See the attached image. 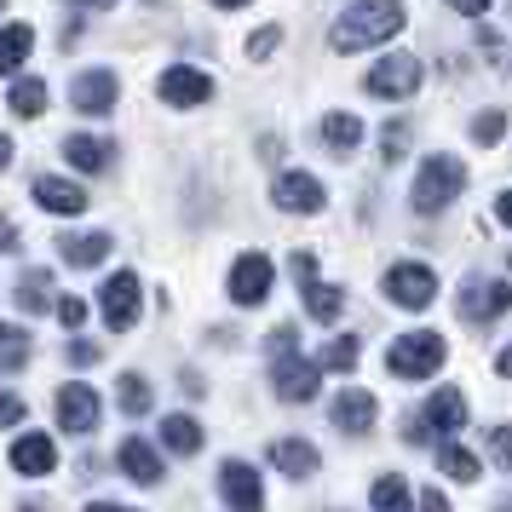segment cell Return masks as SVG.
<instances>
[{"label": "cell", "mask_w": 512, "mask_h": 512, "mask_svg": "<svg viewBox=\"0 0 512 512\" xmlns=\"http://www.w3.org/2000/svg\"><path fill=\"white\" fill-rule=\"evenodd\" d=\"M403 29V0H351L346 18H334V52H369Z\"/></svg>", "instance_id": "6da1fadb"}, {"label": "cell", "mask_w": 512, "mask_h": 512, "mask_svg": "<svg viewBox=\"0 0 512 512\" xmlns=\"http://www.w3.org/2000/svg\"><path fill=\"white\" fill-rule=\"evenodd\" d=\"M461 190H466V162L461 156H426V167H420V179H415V208L420 213H443Z\"/></svg>", "instance_id": "7a4b0ae2"}, {"label": "cell", "mask_w": 512, "mask_h": 512, "mask_svg": "<svg viewBox=\"0 0 512 512\" xmlns=\"http://www.w3.org/2000/svg\"><path fill=\"white\" fill-rule=\"evenodd\" d=\"M386 369H392L397 380H426V374H438L443 369V334L420 328V334L392 340V351H386Z\"/></svg>", "instance_id": "3957f363"}, {"label": "cell", "mask_w": 512, "mask_h": 512, "mask_svg": "<svg viewBox=\"0 0 512 512\" xmlns=\"http://www.w3.org/2000/svg\"><path fill=\"white\" fill-rule=\"evenodd\" d=\"M386 300L403 305V311H426V305L438 300V271L432 265H415V259H403L386 271Z\"/></svg>", "instance_id": "277c9868"}, {"label": "cell", "mask_w": 512, "mask_h": 512, "mask_svg": "<svg viewBox=\"0 0 512 512\" xmlns=\"http://www.w3.org/2000/svg\"><path fill=\"white\" fill-rule=\"evenodd\" d=\"M420 81H426V70H420V58H409V52H392V58H380L363 75V87L374 98H409V93H420Z\"/></svg>", "instance_id": "5b68a950"}, {"label": "cell", "mask_w": 512, "mask_h": 512, "mask_svg": "<svg viewBox=\"0 0 512 512\" xmlns=\"http://www.w3.org/2000/svg\"><path fill=\"white\" fill-rule=\"evenodd\" d=\"M461 426H466V397L455 392V386H443V392H432V403H426V415L415 420V432H409V443L449 438V432H461Z\"/></svg>", "instance_id": "8992f818"}, {"label": "cell", "mask_w": 512, "mask_h": 512, "mask_svg": "<svg viewBox=\"0 0 512 512\" xmlns=\"http://www.w3.org/2000/svg\"><path fill=\"white\" fill-rule=\"evenodd\" d=\"M98 305H104V323L116 328V334H127V328L139 323V305H144V288L133 271H116V277L104 282V294H98Z\"/></svg>", "instance_id": "52a82bcc"}, {"label": "cell", "mask_w": 512, "mask_h": 512, "mask_svg": "<svg viewBox=\"0 0 512 512\" xmlns=\"http://www.w3.org/2000/svg\"><path fill=\"white\" fill-rule=\"evenodd\" d=\"M271 386H277L282 403H311V397H317V363H305L300 346H294V351H277Z\"/></svg>", "instance_id": "ba28073f"}, {"label": "cell", "mask_w": 512, "mask_h": 512, "mask_svg": "<svg viewBox=\"0 0 512 512\" xmlns=\"http://www.w3.org/2000/svg\"><path fill=\"white\" fill-rule=\"evenodd\" d=\"M121 98V81L110 70H81L70 81V104L81 110V116H110Z\"/></svg>", "instance_id": "9c48e42d"}, {"label": "cell", "mask_w": 512, "mask_h": 512, "mask_svg": "<svg viewBox=\"0 0 512 512\" xmlns=\"http://www.w3.org/2000/svg\"><path fill=\"white\" fill-rule=\"evenodd\" d=\"M219 495L231 512H265V489H259V472L248 461H225L219 466Z\"/></svg>", "instance_id": "30bf717a"}, {"label": "cell", "mask_w": 512, "mask_h": 512, "mask_svg": "<svg viewBox=\"0 0 512 512\" xmlns=\"http://www.w3.org/2000/svg\"><path fill=\"white\" fill-rule=\"evenodd\" d=\"M501 311H512V282L466 277V288H461V317L466 323H489V317H501Z\"/></svg>", "instance_id": "8fae6325"}, {"label": "cell", "mask_w": 512, "mask_h": 512, "mask_svg": "<svg viewBox=\"0 0 512 512\" xmlns=\"http://www.w3.org/2000/svg\"><path fill=\"white\" fill-rule=\"evenodd\" d=\"M156 93H162L173 110H196V104H208L213 98V81L202 70H190V64H173V70H162Z\"/></svg>", "instance_id": "7c38bea8"}, {"label": "cell", "mask_w": 512, "mask_h": 512, "mask_svg": "<svg viewBox=\"0 0 512 512\" xmlns=\"http://www.w3.org/2000/svg\"><path fill=\"white\" fill-rule=\"evenodd\" d=\"M271 282H277L271 259H265V254H242L231 265V300L236 305H259L265 294H271Z\"/></svg>", "instance_id": "4fadbf2b"}, {"label": "cell", "mask_w": 512, "mask_h": 512, "mask_svg": "<svg viewBox=\"0 0 512 512\" xmlns=\"http://www.w3.org/2000/svg\"><path fill=\"white\" fill-rule=\"evenodd\" d=\"M98 415H104V403H98L93 386H64V392H58V426H64V432H81V438H87L98 426Z\"/></svg>", "instance_id": "5bb4252c"}, {"label": "cell", "mask_w": 512, "mask_h": 512, "mask_svg": "<svg viewBox=\"0 0 512 512\" xmlns=\"http://www.w3.org/2000/svg\"><path fill=\"white\" fill-rule=\"evenodd\" d=\"M328 202L323 179H311V173H282L277 179V208L282 213H317Z\"/></svg>", "instance_id": "9a60e30c"}, {"label": "cell", "mask_w": 512, "mask_h": 512, "mask_svg": "<svg viewBox=\"0 0 512 512\" xmlns=\"http://www.w3.org/2000/svg\"><path fill=\"white\" fill-rule=\"evenodd\" d=\"M374 415H380V403H374V392H363V386H346V392L334 397V426L340 432H369L374 426Z\"/></svg>", "instance_id": "2e32d148"}, {"label": "cell", "mask_w": 512, "mask_h": 512, "mask_svg": "<svg viewBox=\"0 0 512 512\" xmlns=\"http://www.w3.org/2000/svg\"><path fill=\"white\" fill-rule=\"evenodd\" d=\"M12 466L24 472V478H47L52 466H58V443L47 432H24V438L12 443Z\"/></svg>", "instance_id": "e0dca14e"}, {"label": "cell", "mask_w": 512, "mask_h": 512, "mask_svg": "<svg viewBox=\"0 0 512 512\" xmlns=\"http://www.w3.org/2000/svg\"><path fill=\"white\" fill-rule=\"evenodd\" d=\"M271 466H277L282 478H294V484H305V478H317V449H311V443L305 438H277L271 443Z\"/></svg>", "instance_id": "ac0fdd59"}, {"label": "cell", "mask_w": 512, "mask_h": 512, "mask_svg": "<svg viewBox=\"0 0 512 512\" xmlns=\"http://www.w3.org/2000/svg\"><path fill=\"white\" fill-rule=\"evenodd\" d=\"M116 461H121V472H127L133 484H144V489H150V484H162V478H167L162 455H156V449H150L144 438H127V443H121V455H116Z\"/></svg>", "instance_id": "d6986e66"}, {"label": "cell", "mask_w": 512, "mask_h": 512, "mask_svg": "<svg viewBox=\"0 0 512 512\" xmlns=\"http://www.w3.org/2000/svg\"><path fill=\"white\" fill-rule=\"evenodd\" d=\"M110 236L104 231H87V236H58V254H64V265H75V271H87V265H104L110 259Z\"/></svg>", "instance_id": "ffe728a7"}, {"label": "cell", "mask_w": 512, "mask_h": 512, "mask_svg": "<svg viewBox=\"0 0 512 512\" xmlns=\"http://www.w3.org/2000/svg\"><path fill=\"white\" fill-rule=\"evenodd\" d=\"M35 202L47 213H81L87 208V190L70 185V179H35Z\"/></svg>", "instance_id": "44dd1931"}, {"label": "cell", "mask_w": 512, "mask_h": 512, "mask_svg": "<svg viewBox=\"0 0 512 512\" xmlns=\"http://www.w3.org/2000/svg\"><path fill=\"white\" fill-rule=\"evenodd\" d=\"M64 156H70V167H81V173H104L110 156H116V144L87 139V133H70V139H64Z\"/></svg>", "instance_id": "7402d4cb"}, {"label": "cell", "mask_w": 512, "mask_h": 512, "mask_svg": "<svg viewBox=\"0 0 512 512\" xmlns=\"http://www.w3.org/2000/svg\"><path fill=\"white\" fill-rule=\"evenodd\" d=\"M323 144L328 150H340V156L357 150V144H363V121L351 116V110H328L323 116Z\"/></svg>", "instance_id": "603a6c76"}, {"label": "cell", "mask_w": 512, "mask_h": 512, "mask_svg": "<svg viewBox=\"0 0 512 512\" xmlns=\"http://www.w3.org/2000/svg\"><path fill=\"white\" fill-rule=\"evenodd\" d=\"M6 110H12V116H24V121L47 116V81H35V75H24V81L12 87V98H6Z\"/></svg>", "instance_id": "cb8c5ba5"}, {"label": "cell", "mask_w": 512, "mask_h": 512, "mask_svg": "<svg viewBox=\"0 0 512 512\" xmlns=\"http://www.w3.org/2000/svg\"><path fill=\"white\" fill-rule=\"evenodd\" d=\"M305 311H311L317 323H334V317L346 311V294L328 288V282H317V277H305Z\"/></svg>", "instance_id": "d4e9b609"}, {"label": "cell", "mask_w": 512, "mask_h": 512, "mask_svg": "<svg viewBox=\"0 0 512 512\" xmlns=\"http://www.w3.org/2000/svg\"><path fill=\"white\" fill-rule=\"evenodd\" d=\"M29 47H35V29L29 24L0 29V75H18V64L29 58Z\"/></svg>", "instance_id": "484cf974"}, {"label": "cell", "mask_w": 512, "mask_h": 512, "mask_svg": "<svg viewBox=\"0 0 512 512\" xmlns=\"http://www.w3.org/2000/svg\"><path fill=\"white\" fill-rule=\"evenodd\" d=\"M162 443L173 449V455H196V449H202V426H196L190 415H167L162 420Z\"/></svg>", "instance_id": "4316f807"}, {"label": "cell", "mask_w": 512, "mask_h": 512, "mask_svg": "<svg viewBox=\"0 0 512 512\" xmlns=\"http://www.w3.org/2000/svg\"><path fill=\"white\" fill-rule=\"evenodd\" d=\"M29 351H35V346H29L24 328H18V323H0V374H18L29 363Z\"/></svg>", "instance_id": "83f0119b"}, {"label": "cell", "mask_w": 512, "mask_h": 512, "mask_svg": "<svg viewBox=\"0 0 512 512\" xmlns=\"http://www.w3.org/2000/svg\"><path fill=\"white\" fill-rule=\"evenodd\" d=\"M369 507L374 512H409V484H403V478H392V472H386V478H374Z\"/></svg>", "instance_id": "f1b7e54d"}, {"label": "cell", "mask_w": 512, "mask_h": 512, "mask_svg": "<svg viewBox=\"0 0 512 512\" xmlns=\"http://www.w3.org/2000/svg\"><path fill=\"white\" fill-rule=\"evenodd\" d=\"M438 466L449 472V478H461V484H472V478L484 472V461H478L472 449H461V443H443V449H438Z\"/></svg>", "instance_id": "f546056e"}, {"label": "cell", "mask_w": 512, "mask_h": 512, "mask_svg": "<svg viewBox=\"0 0 512 512\" xmlns=\"http://www.w3.org/2000/svg\"><path fill=\"white\" fill-rule=\"evenodd\" d=\"M18 305H24V311H47L52 305V277L47 271H24V277H18Z\"/></svg>", "instance_id": "4dcf8cb0"}, {"label": "cell", "mask_w": 512, "mask_h": 512, "mask_svg": "<svg viewBox=\"0 0 512 512\" xmlns=\"http://www.w3.org/2000/svg\"><path fill=\"white\" fill-rule=\"evenodd\" d=\"M116 403H121V415H150V380L144 374H121Z\"/></svg>", "instance_id": "1f68e13d"}, {"label": "cell", "mask_w": 512, "mask_h": 512, "mask_svg": "<svg viewBox=\"0 0 512 512\" xmlns=\"http://www.w3.org/2000/svg\"><path fill=\"white\" fill-rule=\"evenodd\" d=\"M357 357H363V346H357V340H351V334H340V340H328L323 346V357H317V369H357Z\"/></svg>", "instance_id": "d6a6232c"}, {"label": "cell", "mask_w": 512, "mask_h": 512, "mask_svg": "<svg viewBox=\"0 0 512 512\" xmlns=\"http://www.w3.org/2000/svg\"><path fill=\"white\" fill-rule=\"evenodd\" d=\"M501 133H507V116L501 110H484V116L472 121V144H495Z\"/></svg>", "instance_id": "836d02e7"}, {"label": "cell", "mask_w": 512, "mask_h": 512, "mask_svg": "<svg viewBox=\"0 0 512 512\" xmlns=\"http://www.w3.org/2000/svg\"><path fill=\"white\" fill-rule=\"evenodd\" d=\"M277 41H282V29H277V24H265L254 41H248V58H254V64H259V58H271V52H277Z\"/></svg>", "instance_id": "e575fe53"}, {"label": "cell", "mask_w": 512, "mask_h": 512, "mask_svg": "<svg viewBox=\"0 0 512 512\" xmlns=\"http://www.w3.org/2000/svg\"><path fill=\"white\" fill-rule=\"evenodd\" d=\"M403 144H409V127H403V121H392V127H386V139H380L386 162H403Z\"/></svg>", "instance_id": "d590c367"}, {"label": "cell", "mask_w": 512, "mask_h": 512, "mask_svg": "<svg viewBox=\"0 0 512 512\" xmlns=\"http://www.w3.org/2000/svg\"><path fill=\"white\" fill-rule=\"evenodd\" d=\"M489 455L512 472V426H495V432H489Z\"/></svg>", "instance_id": "8d00e7d4"}, {"label": "cell", "mask_w": 512, "mask_h": 512, "mask_svg": "<svg viewBox=\"0 0 512 512\" xmlns=\"http://www.w3.org/2000/svg\"><path fill=\"white\" fill-rule=\"evenodd\" d=\"M58 317H64L70 328H81L87 323V300H81V294H64V300H58Z\"/></svg>", "instance_id": "74e56055"}, {"label": "cell", "mask_w": 512, "mask_h": 512, "mask_svg": "<svg viewBox=\"0 0 512 512\" xmlns=\"http://www.w3.org/2000/svg\"><path fill=\"white\" fill-rule=\"evenodd\" d=\"M24 420V403L18 397H0V426H18Z\"/></svg>", "instance_id": "f35d334b"}, {"label": "cell", "mask_w": 512, "mask_h": 512, "mask_svg": "<svg viewBox=\"0 0 512 512\" xmlns=\"http://www.w3.org/2000/svg\"><path fill=\"white\" fill-rule=\"evenodd\" d=\"M415 507H420V512H449V501H443V489H426Z\"/></svg>", "instance_id": "ab89813d"}, {"label": "cell", "mask_w": 512, "mask_h": 512, "mask_svg": "<svg viewBox=\"0 0 512 512\" xmlns=\"http://www.w3.org/2000/svg\"><path fill=\"white\" fill-rule=\"evenodd\" d=\"M70 363H98V346H93V340H75V346H70Z\"/></svg>", "instance_id": "60d3db41"}, {"label": "cell", "mask_w": 512, "mask_h": 512, "mask_svg": "<svg viewBox=\"0 0 512 512\" xmlns=\"http://www.w3.org/2000/svg\"><path fill=\"white\" fill-rule=\"evenodd\" d=\"M449 6H455L461 18H484V12H489V0H449Z\"/></svg>", "instance_id": "b9f144b4"}, {"label": "cell", "mask_w": 512, "mask_h": 512, "mask_svg": "<svg viewBox=\"0 0 512 512\" xmlns=\"http://www.w3.org/2000/svg\"><path fill=\"white\" fill-rule=\"evenodd\" d=\"M0 248H6V254L18 248V231H12V219H0Z\"/></svg>", "instance_id": "7bdbcfd3"}, {"label": "cell", "mask_w": 512, "mask_h": 512, "mask_svg": "<svg viewBox=\"0 0 512 512\" xmlns=\"http://www.w3.org/2000/svg\"><path fill=\"white\" fill-rule=\"evenodd\" d=\"M75 12H110V6H116V0H70Z\"/></svg>", "instance_id": "ee69618b"}, {"label": "cell", "mask_w": 512, "mask_h": 512, "mask_svg": "<svg viewBox=\"0 0 512 512\" xmlns=\"http://www.w3.org/2000/svg\"><path fill=\"white\" fill-rule=\"evenodd\" d=\"M495 213H501V225H512V190H501V202H495Z\"/></svg>", "instance_id": "f6af8a7d"}, {"label": "cell", "mask_w": 512, "mask_h": 512, "mask_svg": "<svg viewBox=\"0 0 512 512\" xmlns=\"http://www.w3.org/2000/svg\"><path fill=\"white\" fill-rule=\"evenodd\" d=\"M6 167H12V139L0 133V173H6Z\"/></svg>", "instance_id": "bcb514c9"}, {"label": "cell", "mask_w": 512, "mask_h": 512, "mask_svg": "<svg viewBox=\"0 0 512 512\" xmlns=\"http://www.w3.org/2000/svg\"><path fill=\"white\" fill-rule=\"evenodd\" d=\"M495 369H501V374H507V380H512V346L501 351V357H495Z\"/></svg>", "instance_id": "7dc6e473"}, {"label": "cell", "mask_w": 512, "mask_h": 512, "mask_svg": "<svg viewBox=\"0 0 512 512\" xmlns=\"http://www.w3.org/2000/svg\"><path fill=\"white\" fill-rule=\"evenodd\" d=\"M87 512H133V507H116V501H93Z\"/></svg>", "instance_id": "c3c4849f"}, {"label": "cell", "mask_w": 512, "mask_h": 512, "mask_svg": "<svg viewBox=\"0 0 512 512\" xmlns=\"http://www.w3.org/2000/svg\"><path fill=\"white\" fill-rule=\"evenodd\" d=\"M213 6H225V12H236V6H248V0H213Z\"/></svg>", "instance_id": "681fc988"}, {"label": "cell", "mask_w": 512, "mask_h": 512, "mask_svg": "<svg viewBox=\"0 0 512 512\" xmlns=\"http://www.w3.org/2000/svg\"><path fill=\"white\" fill-rule=\"evenodd\" d=\"M495 512H512V495H507V501H501V507H495Z\"/></svg>", "instance_id": "f907efd6"}, {"label": "cell", "mask_w": 512, "mask_h": 512, "mask_svg": "<svg viewBox=\"0 0 512 512\" xmlns=\"http://www.w3.org/2000/svg\"><path fill=\"white\" fill-rule=\"evenodd\" d=\"M0 6H6V0H0Z\"/></svg>", "instance_id": "816d5d0a"}]
</instances>
